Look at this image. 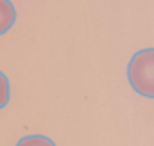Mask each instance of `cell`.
Masks as SVG:
<instances>
[{
  "instance_id": "6da1fadb",
  "label": "cell",
  "mask_w": 154,
  "mask_h": 146,
  "mask_svg": "<svg viewBox=\"0 0 154 146\" xmlns=\"http://www.w3.org/2000/svg\"><path fill=\"white\" fill-rule=\"evenodd\" d=\"M127 80L143 98L154 100V48L138 50L127 64Z\"/></svg>"
},
{
  "instance_id": "7a4b0ae2",
  "label": "cell",
  "mask_w": 154,
  "mask_h": 146,
  "mask_svg": "<svg viewBox=\"0 0 154 146\" xmlns=\"http://www.w3.org/2000/svg\"><path fill=\"white\" fill-rule=\"evenodd\" d=\"M16 23V7L11 0H0V36L7 34Z\"/></svg>"
},
{
  "instance_id": "3957f363",
  "label": "cell",
  "mask_w": 154,
  "mask_h": 146,
  "mask_svg": "<svg viewBox=\"0 0 154 146\" xmlns=\"http://www.w3.org/2000/svg\"><path fill=\"white\" fill-rule=\"evenodd\" d=\"M16 146H56V143L47 137V136H41V134H32V136H25L22 137Z\"/></svg>"
},
{
  "instance_id": "277c9868",
  "label": "cell",
  "mask_w": 154,
  "mask_h": 146,
  "mask_svg": "<svg viewBox=\"0 0 154 146\" xmlns=\"http://www.w3.org/2000/svg\"><path fill=\"white\" fill-rule=\"evenodd\" d=\"M11 100V84L4 72H0V110L5 109V105Z\"/></svg>"
}]
</instances>
